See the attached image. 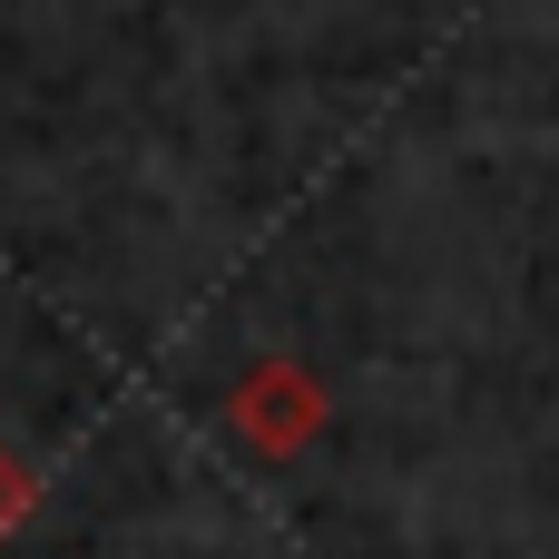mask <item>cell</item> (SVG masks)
<instances>
[{
  "mask_svg": "<svg viewBox=\"0 0 559 559\" xmlns=\"http://www.w3.org/2000/svg\"><path fill=\"white\" fill-rule=\"evenodd\" d=\"M226 432H236L255 462H295V452L324 432V383L275 354V364H255V373L226 393Z\"/></svg>",
  "mask_w": 559,
  "mask_h": 559,
  "instance_id": "obj_1",
  "label": "cell"
},
{
  "mask_svg": "<svg viewBox=\"0 0 559 559\" xmlns=\"http://www.w3.org/2000/svg\"><path fill=\"white\" fill-rule=\"evenodd\" d=\"M29 501H39V472H29L20 452H0V540L29 521Z\"/></svg>",
  "mask_w": 559,
  "mask_h": 559,
  "instance_id": "obj_2",
  "label": "cell"
}]
</instances>
